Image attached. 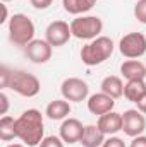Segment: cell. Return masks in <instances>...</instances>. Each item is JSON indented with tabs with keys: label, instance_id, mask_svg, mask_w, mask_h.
<instances>
[{
	"label": "cell",
	"instance_id": "cell-6",
	"mask_svg": "<svg viewBox=\"0 0 146 147\" xmlns=\"http://www.w3.org/2000/svg\"><path fill=\"white\" fill-rule=\"evenodd\" d=\"M119 50L126 58H141L146 53V36L143 33H129L120 38Z\"/></svg>",
	"mask_w": 146,
	"mask_h": 147
},
{
	"label": "cell",
	"instance_id": "cell-28",
	"mask_svg": "<svg viewBox=\"0 0 146 147\" xmlns=\"http://www.w3.org/2000/svg\"><path fill=\"white\" fill-rule=\"evenodd\" d=\"M136 105H138V110L141 111L143 115H146V94L139 99V101H138V103H136Z\"/></svg>",
	"mask_w": 146,
	"mask_h": 147
},
{
	"label": "cell",
	"instance_id": "cell-5",
	"mask_svg": "<svg viewBox=\"0 0 146 147\" xmlns=\"http://www.w3.org/2000/svg\"><path fill=\"white\" fill-rule=\"evenodd\" d=\"M14 92H17L19 96L24 98H35L40 89V79L33 74L26 72V70H12V79H10V86H9Z\"/></svg>",
	"mask_w": 146,
	"mask_h": 147
},
{
	"label": "cell",
	"instance_id": "cell-7",
	"mask_svg": "<svg viewBox=\"0 0 146 147\" xmlns=\"http://www.w3.org/2000/svg\"><path fill=\"white\" fill-rule=\"evenodd\" d=\"M60 92L64 96V99H67L69 103H81L84 99H88V94H89V87L88 84L79 79V77H69L62 82L60 86Z\"/></svg>",
	"mask_w": 146,
	"mask_h": 147
},
{
	"label": "cell",
	"instance_id": "cell-19",
	"mask_svg": "<svg viewBox=\"0 0 146 147\" xmlns=\"http://www.w3.org/2000/svg\"><path fill=\"white\" fill-rule=\"evenodd\" d=\"M95 3H96V0H62L64 10L72 16H81V14L91 10Z\"/></svg>",
	"mask_w": 146,
	"mask_h": 147
},
{
	"label": "cell",
	"instance_id": "cell-25",
	"mask_svg": "<svg viewBox=\"0 0 146 147\" xmlns=\"http://www.w3.org/2000/svg\"><path fill=\"white\" fill-rule=\"evenodd\" d=\"M31 2V5L38 9V10H45V9H48L50 5H52V2L53 0H29Z\"/></svg>",
	"mask_w": 146,
	"mask_h": 147
},
{
	"label": "cell",
	"instance_id": "cell-30",
	"mask_svg": "<svg viewBox=\"0 0 146 147\" xmlns=\"http://www.w3.org/2000/svg\"><path fill=\"white\" fill-rule=\"evenodd\" d=\"M7 147H26L24 144H9Z\"/></svg>",
	"mask_w": 146,
	"mask_h": 147
},
{
	"label": "cell",
	"instance_id": "cell-32",
	"mask_svg": "<svg viewBox=\"0 0 146 147\" xmlns=\"http://www.w3.org/2000/svg\"><path fill=\"white\" fill-rule=\"evenodd\" d=\"M96 2H98V0H96Z\"/></svg>",
	"mask_w": 146,
	"mask_h": 147
},
{
	"label": "cell",
	"instance_id": "cell-27",
	"mask_svg": "<svg viewBox=\"0 0 146 147\" xmlns=\"http://www.w3.org/2000/svg\"><path fill=\"white\" fill-rule=\"evenodd\" d=\"M129 147H146V137L145 135H138V137H134Z\"/></svg>",
	"mask_w": 146,
	"mask_h": 147
},
{
	"label": "cell",
	"instance_id": "cell-23",
	"mask_svg": "<svg viewBox=\"0 0 146 147\" xmlns=\"http://www.w3.org/2000/svg\"><path fill=\"white\" fill-rule=\"evenodd\" d=\"M10 79H12V70H9L5 65L0 67V87L5 89L10 86Z\"/></svg>",
	"mask_w": 146,
	"mask_h": 147
},
{
	"label": "cell",
	"instance_id": "cell-2",
	"mask_svg": "<svg viewBox=\"0 0 146 147\" xmlns=\"http://www.w3.org/2000/svg\"><path fill=\"white\" fill-rule=\"evenodd\" d=\"M113 41L108 36H98L91 39L88 45L83 46L81 50V60L88 67H96L102 65L105 60H108L113 53Z\"/></svg>",
	"mask_w": 146,
	"mask_h": 147
},
{
	"label": "cell",
	"instance_id": "cell-18",
	"mask_svg": "<svg viewBox=\"0 0 146 147\" xmlns=\"http://www.w3.org/2000/svg\"><path fill=\"white\" fill-rule=\"evenodd\" d=\"M146 94V82L145 79L139 80H127L124 86V98L131 103H138Z\"/></svg>",
	"mask_w": 146,
	"mask_h": 147
},
{
	"label": "cell",
	"instance_id": "cell-26",
	"mask_svg": "<svg viewBox=\"0 0 146 147\" xmlns=\"http://www.w3.org/2000/svg\"><path fill=\"white\" fill-rule=\"evenodd\" d=\"M0 103H2L0 113H2V115H7V111H9V98H7L5 92H0Z\"/></svg>",
	"mask_w": 146,
	"mask_h": 147
},
{
	"label": "cell",
	"instance_id": "cell-22",
	"mask_svg": "<svg viewBox=\"0 0 146 147\" xmlns=\"http://www.w3.org/2000/svg\"><path fill=\"white\" fill-rule=\"evenodd\" d=\"M64 140L60 139V137H55V135H48V137H45L43 140H41V144L38 147H64Z\"/></svg>",
	"mask_w": 146,
	"mask_h": 147
},
{
	"label": "cell",
	"instance_id": "cell-12",
	"mask_svg": "<svg viewBox=\"0 0 146 147\" xmlns=\"http://www.w3.org/2000/svg\"><path fill=\"white\" fill-rule=\"evenodd\" d=\"M113 106H115V99L110 98L105 92H96V94H91L88 98V110L93 115L102 116L105 113L113 111Z\"/></svg>",
	"mask_w": 146,
	"mask_h": 147
},
{
	"label": "cell",
	"instance_id": "cell-31",
	"mask_svg": "<svg viewBox=\"0 0 146 147\" xmlns=\"http://www.w3.org/2000/svg\"><path fill=\"white\" fill-rule=\"evenodd\" d=\"M2 2H3V3H5V2H12V0H2Z\"/></svg>",
	"mask_w": 146,
	"mask_h": 147
},
{
	"label": "cell",
	"instance_id": "cell-1",
	"mask_svg": "<svg viewBox=\"0 0 146 147\" xmlns=\"http://www.w3.org/2000/svg\"><path fill=\"white\" fill-rule=\"evenodd\" d=\"M16 135L28 147H36L45 139L43 115L38 110H26L19 118H16Z\"/></svg>",
	"mask_w": 146,
	"mask_h": 147
},
{
	"label": "cell",
	"instance_id": "cell-13",
	"mask_svg": "<svg viewBox=\"0 0 146 147\" xmlns=\"http://www.w3.org/2000/svg\"><path fill=\"white\" fill-rule=\"evenodd\" d=\"M96 125L105 135H115L117 132L122 130V113H115V111L105 113L98 118Z\"/></svg>",
	"mask_w": 146,
	"mask_h": 147
},
{
	"label": "cell",
	"instance_id": "cell-11",
	"mask_svg": "<svg viewBox=\"0 0 146 147\" xmlns=\"http://www.w3.org/2000/svg\"><path fill=\"white\" fill-rule=\"evenodd\" d=\"M84 127L77 118H65L60 125V139L65 144H77L83 137Z\"/></svg>",
	"mask_w": 146,
	"mask_h": 147
},
{
	"label": "cell",
	"instance_id": "cell-14",
	"mask_svg": "<svg viewBox=\"0 0 146 147\" xmlns=\"http://www.w3.org/2000/svg\"><path fill=\"white\" fill-rule=\"evenodd\" d=\"M105 142V134L98 128V125H86L79 144L83 147H102Z\"/></svg>",
	"mask_w": 146,
	"mask_h": 147
},
{
	"label": "cell",
	"instance_id": "cell-24",
	"mask_svg": "<svg viewBox=\"0 0 146 147\" xmlns=\"http://www.w3.org/2000/svg\"><path fill=\"white\" fill-rule=\"evenodd\" d=\"M102 147H126V142L122 139L115 137V135H110L108 139H105V142H103Z\"/></svg>",
	"mask_w": 146,
	"mask_h": 147
},
{
	"label": "cell",
	"instance_id": "cell-15",
	"mask_svg": "<svg viewBox=\"0 0 146 147\" xmlns=\"http://www.w3.org/2000/svg\"><path fill=\"white\" fill-rule=\"evenodd\" d=\"M120 74L127 80H139L146 77V65L139 60H127L120 65Z\"/></svg>",
	"mask_w": 146,
	"mask_h": 147
},
{
	"label": "cell",
	"instance_id": "cell-17",
	"mask_svg": "<svg viewBox=\"0 0 146 147\" xmlns=\"http://www.w3.org/2000/svg\"><path fill=\"white\" fill-rule=\"evenodd\" d=\"M124 86H126V84L122 82L120 77H117V75H108V77H105V79L102 80L100 89H102V92L108 94L110 98L119 99V98L124 96Z\"/></svg>",
	"mask_w": 146,
	"mask_h": 147
},
{
	"label": "cell",
	"instance_id": "cell-29",
	"mask_svg": "<svg viewBox=\"0 0 146 147\" xmlns=\"http://www.w3.org/2000/svg\"><path fill=\"white\" fill-rule=\"evenodd\" d=\"M2 10H3V16H2V19H0V22H5V21H7V7L2 5Z\"/></svg>",
	"mask_w": 146,
	"mask_h": 147
},
{
	"label": "cell",
	"instance_id": "cell-10",
	"mask_svg": "<svg viewBox=\"0 0 146 147\" xmlns=\"http://www.w3.org/2000/svg\"><path fill=\"white\" fill-rule=\"evenodd\" d=\"M24 53L33 63H40L41 65V63H46L52 58L53 46L46 39H33L29 45L24 46Z\"/></svg>",
	"mask_w": 146,
	"mask_h": 147
},
{
	"label": "cell",
	"instance_id": "cell-21",
	"mask_svg": "<svg viewBox=\"0 0 146 147\" xmlns=\"http://www.w3.org/2000/svg\"><path fill=\"white\" fill-rule=\"evenodd\" d=\"M134 16H136V19L141 24H146V0H138L136 2V5H134Z\"/></svg>",
	"mask_w": 146,
	"mask_h": 147
},
{
	"label": "cell",
	"instance_id": "cell-16",
	"mask_svg": "<svg viewBox=\"0 0 146 147\" xmlns=\"http://www.w3.org/2000/svg\"><path fill=\"white\" fill-rule=\"evenodd\" d=\"M45 115L50 120H65L71 115V103L67 99H55L46 105Z\"/></svg>",
	"mask_w": 146,
	"mask_h": 147
},
{
	"label": "cell",
	"instance_id": "cell-20",
	"mask_svg": "<svg viewBox=\"0 0 146 147\" xmlns=\"http://www.w3.org/2000/svg\"><path fill=\"white\" fill-rule=\"evenodd\" d=\"M0 139L3 142H10L14 139H17L16 135V118L3 115L0 118Z\"/></svg>",
	"mask_w": 146,
	"mask_h": 147
},
{
	"label": "cell",
	"instance_id": "cell-3",
	"mask_svg": "<svg viewBox=\"0 0 146 147\" xmlns=\"http://www.w3.org/2000/svg\"><path fill=\"white\" fill-rule=\"evenodd\" d=\"M35 24L26 14H14L9 19V39L17 46H26L35 39Z\"/></svg>",
	"mask_w": 146,
	"mask_h": 147
},
{
	"label": "cell",
	"instance_id": "cell-9",
	"mask_svg": "<svg viewBox=\"0 0 146 147\" xmlns=\"http://www.w3.org/2000/svg\"><path fill=\"white\" fill-rule=\"evenodd\" d=\"M71 36H72L71 24H67L65 21H53L45 29V39L55 48L64 46L71 39Z\"/></svg>",
	"mask_w": 146,
	"mask_h": 147
},
{
	"label": "cell",
	"instance_id": "cell-8",
	"mask_svg": "<svg viewBox=\"0 0 146 147\" xmlns=\"http://www.w3.org/2000/svg\"><path fill=\"white\" fill-rule=\"evenodd\" d=\"M122 130L127 137L143 135L146 130V118L139 110H126L122 113Z\"/></svg>",
	"mask_w": 146,
	"mask_h": 147
},
{
	"label": "cell",
	"instance_id": "cell-4",
	"mask_svg": "<svg viewBox=\"0 0 146 147\" xmlns=\"http://www.w3.org/2000/svg\"><path fill=\"white\" fill-rule=\"evenodd\" d=\"M71 31L77 39H95L103 31V22L98 16H79L71 22Z\"/></svg>",
	"mask_w": 146,
	"mask_h": 147
}]
</instances>
